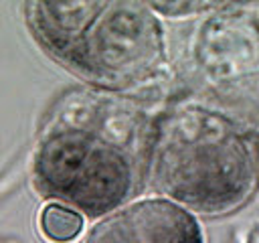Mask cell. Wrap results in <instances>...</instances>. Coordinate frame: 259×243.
I'll return each instance as SVG.
<instances>
[{
  "label": "cell",
  "mask_w": 259,
  "mask_h": 243,
  "mask_svg": "<svg viewBox=\"0 0 259 243\" xmlns=\"http://www.w3.org/2000/svg\"><path fill=\"white\" fill-rule=\"evenodd\" d=\"M26 16L47 51L93 79H132L160 53L158 24L136 0H28Z\"/></svg>",
  "instance_id": "cell-1"
},
{
  "label": "cell",
  "mask_w": 259,
  "mask_h": 243,
  "mask_svg": "<svg viewBox=\"0 0 259 243\" xmlns=\"http://www.w3.org/2000/svg\"><path fill=\"white\" fill-rule=\"evenodd\" d=\"M156 180L170 196L214 211L247 192L251 168L241 138L225 119L184 111L160 132Z\"/></svg>",
  "instance_id": "cell-2"
},
{
  "label": "cell",
  "mask_w": 259,
  "mask_h": 243,
  "mask_svg": "<svg viewBox=\"0 0 259 243\" xmlns=\"http://www.w3.org/2000/svg\"><path fill=\"white\" fill-rule=\"evenodd\" d=\"M38 186L61 200L105 213L132 190L134 172L127 156L99 136L81 130H61L49 136L36 156Z\"/></svg>",
  "instance_id": "cell-3"
},
{
  "label": "cell",
  "mask_w": 259,
  "mask_h": 243,
  "mask_svg": "<svg viewBox=\"0 0 259 243\" xmlns=\"http://www.w3.org/2000/svg\"><path fill=\"white\" fill-rule=\"evenodd\" d=\"M87 243H200L192 217L166 200H144L103 221Z\"/></svg>",
  "instance_id": "cell-4"
},
{
  "label": "cell",
  "mask_w": 259,
  "mask_h": 243,
  "mask_svg": "<svg viewBox=\"0 0 259 243\" xmlns=\"http://www.w3.org/2000/svg\"><path fill=\"white\" fill-rule=\"evenodd\" d=\"M40 227L45 235L57 243L75 239L83 227V219L77 211L63 205H49L40 215Z\"/></svg>",
  "instance_id": "cell-5"
},
{
  "label": "cell",
  "mask_w": 259,
  "mask_h": 243,
  "mask_svg": "<svg viewBox=\"0 0 259 243\" xmlns=\"http://www.w3.org/2000/svg\"><path fill=\"white\" fill-rule=\"evenodd\" d=\"M144 2L164 14H184L200 4V0H144Z\"/></svg>",
  "instance_id": "cell-6"
},
{
  "label": "cell",
  "mask_w": 259,
  "mask_h": 243,
  "mask_svg": "<svg viewBox=\"0 0 259 243\" xmlns=\"http://www.w3.org/2000/svg\"><path fill=\"white\" fill-rule=\"evenodd\" d=\"M202 2H219V0H200V4H202Z\"/></svg>",
  "instance_id": "cell-7"
}]
</instances>
